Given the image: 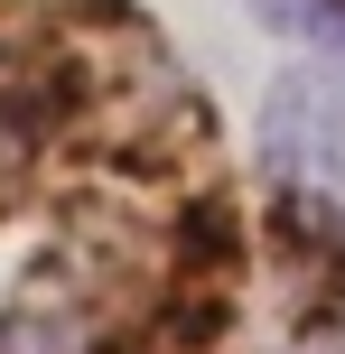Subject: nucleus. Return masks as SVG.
Instances as JSON below:
<instances>
[{
	"instance_id": "f257e3e1",
	"label": "nucleus",
	"mask_w": 345,
	"mask_h": 354,
	"mask_svg": "<svg viewBox=\"0 0 345 354\" xmlns=\"http://www.w3.org/2000/svg\"><path fill=\"white\" fill-rule=\"evenodd\" d=\"M261 168L299 196V205L345 224V56L336 66H299L261 103Z\"/></svg>"
},
{
	"instance_id": "f03ea898",
	"label": "nucleus",
	"mask_w": 345,
	"mask_h": 354,
	"mask_svg": "<svg viewBox=\"0 0 345 354\" xmlns=\"http://www.w3.org/2000/svg\"><path fill=\"white\" fill-rule=\"evenodd\" d=\"M261 19L290 37H317V47H345V0H261Z\"/></svg>"
}]
</instances>
